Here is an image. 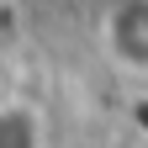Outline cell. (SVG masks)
<instances>
[{"label":"cell","instance_id":"cell-1","mask_svg":"<svg viewBox=\"0 0 148 148\" xmlns=\"http://www.w3.org/2000/svg\"><path fill=\"white\" fill-rule=\"evenodd\" d=\"M111 53L127 69H148V5H127L111 16Z\"/></svg>","mask_w":148,"mask_h":148},{"label":"cell","instance_id":"cell-2","mask_svg":"<svg viewBox=\"0 0 148 148\" xmlns=\"http://www.w3.org/2000/svg\"><path fill=\"white\" fill-rule=\"evenodd\" d=\"M0 148H42V122L27 106H0Z\"/></svg>","mask_w":148,"mask_h":148}]
</instances>
